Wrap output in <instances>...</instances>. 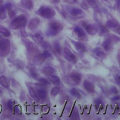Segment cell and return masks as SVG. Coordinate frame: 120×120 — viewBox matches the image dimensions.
<instances>
[{"mask_svg":"<svg viewBox=\"0 0 120 120\" xmlns=\"http://www.w3.org/2000/svg\"><path fill=\"white\" fill-rule=\"evenodd\" d=\"M38 12L40 16L47 19H52L55 15V11L52 8L45 6L41 7Z\"/></svg>","mask_w":120,"mask_h":120,"instance_id":"3957f363","label":"cell"},{"mask_svg":"<svg viewBox=\"0 0 120 120\" xmlns=\"http://www.w3.org/2000/svg\"><path fill=\"white\" fill-rule=\"evenodd\" d=\"M120 99V96H115L114 97H113L111 100L113 102H116L118 100H119Z\"/></svg>","mask_w":120,"mask_h":120,"instance_id":"f35d334b","label":"cell"},{"mask_svg":"<svg viewBox=\"0 0 120 120\" xmlns=\"http://www.w3.org/2000/svg\"><path fill=\"white\" fill-rule=\"evenodd\" d=\"M20 33H21V35H22V36L24 37V38H26V37H27L28 36V35L27 33V32L25 30H20Z\"/></svg>","mask_w":120,"mask_h":120,"instance_id":"8d00e7d4","label":"cell"},{"mask_svg":"<svg viewBox=\"0 0 120 120\" xmlns=\"http://www.w3.org/2000/svg\"><path fill=\"white\" fill-rule=\"evenodd\" d=\"M50 80L51 81V82L54 85H59L60 84V79L59 78V76H57V75H51L49 78Z\"/></svg>","mask_w":120,"mask_h":120,"instance_id":"2e32d148","label":"cell"},{"mask_svg":"<svg viewBox=\"0 0 120 120\" xmlns=\"http://www.w3.org/2000/svg\"><path fill=\"white\" fill-rule=\"evenodd\" d=\"M74 44L76 50L79 53H84L86 51V47L82 43L79 42H74Z\"/></svg>","mask_w":120,"mask_h":120,"instance_id":"30bf717a","label":"cell"},{"mask_svg":"<svg viewBox=\"0 0 120 120\" xmlns=\"http://www.w3.org/2000/svg\"><path fill=\"white\" fill-rule=\"evenodd\" d=\"M30 74H31V75L33 77V78H37L38 77V74L34 70H32L30 71Z\"/></svg>","mask_w":120,"mask_h":120,"instance_id":"74e56055","label":"cell"},{"mask_svg":"<svg viewBox=\"0 0 120 120\" xmlns=\"http://www.w3.org/2000/svg\"><path fill=\"white\" fill-rule=\"evenodd\" d=\"M110 91L113 93V94H117L118 93V90L117 89V88L115 86H112L110 88Z\"/></svg>","mask_w":120,"mask_h":120,"instance_id":"1f68e13d","label":"cell"},{"mask_svg":"<svg viewBox=\"0 0 120 120\" xmlns=\"http://www.w3.org/2000/svg\"><path fill=\"white\" fill-rule=\"evenodd\" d=\"M0 33L6 37H9L11 34V32L9 30L1 25H0Z\"/></svg>","mask_w":120,"mask_h":120,"instance_id":"9a60e30c","label":"cell"},{"mask_svg":"<svg viewBox=\"0 0 120 120\" xmlns=\"http://www.w3.org/2000/svg\"><path fill=\"white\" fill-rule=\"evenodd\" d=\"M88 3L90 5L91 7L93 8H95L97 6V3L95 0H87Z\"/></svg>","mask_w":120,"mask_h":120,"instance_id":"4dcf8cb0","label":"cell"},{"mask_svg":"<svg viewBox=\"0 0 120 120\" xmlns=\"http://www.w3.org/2000/svg\"><path fill=\"white\" fill-rule=\"evenodd\" d=\"M76 0H65V1L66 2L70 3V4H73V3H74L76 1Z\"/></svg>","mask_w":120,"mask_h":120,"instance_id":"ab89813d","label":"cell"},{"mask_svg":"<svg viewBox=\"0 0 120 120\" xmlns=\"http://www.w3.org/2000/svg\"><path fill=\"white\" fill-rule=\"evenodd\" d=\"M46 59V58L43 54H41L38 56L37 58V61L38 63L42 64L45 60Z\"/></svg>","mask_w":120,"mask_h":120,"instance_id":"d4e9b609","label":"cell"},{"mask_svg":"<svg viewBox=\"0 0 120 120\" xmlns=\"http://www.w3.org/2000/svg\"><path fill=\"white\" fill-rule=\"evenodd\" d=\"M43 72L45 75L48 76H51L54 74L55 70L51 67H47L43 69Z\"/></svg>","mask_w":120,"mask_h":120,"instance_id":"4fadbf2b","label":"cell"},{"mask_svg":"<svg viewBox=\"0 0 120 120\" xmlns=\"http://www.w3.org/2000/svg\"><path fill=\"white\" fill-rule=\"evenodd\" d=\"M60 88L58 87H53L52 89V90H51V94L53 96H56L60 92Z\"/></svg>","mask_w":120,"mask_h":120,"instance_id":"484cf974","label":"cell"},{"mask_svg":"<svg viewBox=\"0 0 120 120\" xmlns=\"http://www.w3.org/2000/svg\"><path fill=\"white\" fill-rule=\"evenodd\" d=\"M6 17V13L5 8L2 6L0 7V19H4Z\"/></svg>","mask_w":120,"mask_h":120,"instance_id":"cb8c5ba5","label":"cell"},{"mask_svg":"<svg viewBox=\"0 0 120 120\" xmlns=\"http://www.w3.org/2000/svg\"><path fill=\"white\" fill-rule=\"evenodd\" d=\"M73 114L72 116L71 119L74 120H79V115L78 113V111L76 109H74V110L73 112Z\"/></svg>","mask_w":120,"mask_h":120,"instance_id":"83f0119b","label":"cell"},{"mask_svg":"<svg viewBox=\"0 0 120 120\" xmlns=\"http://www.w3.org/2000/svg\"><path fill=\"white\" fill-rule=\"evenodd\" d=\"M68 81L72 84H78L81 81V75L76 73H73L69 75Z\"/></svg>","mask_w":120,"mask_h":120,"instance_id":"8992f818","label":"cell"},{"mask_svg":"<svg viewBox=\"0 0 120 120\" xmlns=\"http://www.w3.org/2000/svg\"><path fill=\"white\" fill-rule=\"evenodd\" d=\"M27 18L24 15H20L11 22V26L13 29L17 30L24 27L27 24Z\"/></svg>","mask_w":120,"mask_h":120,"instance_id":"7a4b0ae2","label":"cell"},{"mask_svg":"<svg viewBox=\"0 0 120 120\" xmlns=\"http://www.w3.org/2000/svg\"><path fill=\"white\" fill-rule=\"evenodd\" d=\"M53 48L55 51L59 53L60 54L61 52V47L60 45V43L58 41H55L53 43Z\"/></svg>","mask_w":120,"mask_h":120,"instance_id":"7402d4cb","label":"cell"},{"mask_svg":"<svg viewBox=\"0 0 120 120\" xmlns=\"http://www.w3.org/2000/svg\"><path fill=\"white\" fill-rule=\"evenodd\" d=\"M101 103V101L100 99H98L96 101V105L97 106V107L99 106V105Z\"/></svg>","mask_w":120,"mask_h":120,"instance_id":"60d3db41","label":"cell"},{"mask_svg":"<svg viewBox=\"0 0 120 120\" xmlns=\"http://www.w3.org/2000/svg\"><path fill=\"white\" fill-rule=\"evenodd\" d=\"M35 38L38 42H41L42 41V38L39 33H36L35 35Z\"/></svg>","mask_w":120,"mask_h":120,"instance_id":"d6a6232c","label":"cell"},{"mask_svg":"<svg viewBox=\"0 0 120 120\" xmlns=\"http://www.w3.org/2000/svg\"><path fill=\"white\" fill-rule=\"evenodd\" d=\"M14 111L17 113H19L21 112L20 107L18 105H16L14 107Z\"/></svg>","mask_w":120,"mask_h":120,"instance_id":"d590c367","label":"cell"},{"mask_svg":"<svg viewBox=\"0 0 120 120\" xmlns=\"http://www.w3.org/2000/svg\"><path fill=\"white\" fill-rule=\"evenodd\" d=\"M116 81L120 83V75H118L115 78Z\"/></svg>","mask_w":120,"mask_h":120,"instance_id":"b9f144b4","label":"cell"},{"mask_svg":"<svg viewBox=\"0 0 120 120\" xmlns=\"http://www.w3.org/2000/svg\"><path fill=\"white\" fill-rule=\"evenodd\" d=\"M8 106L9 109L11 110L13 109V101L12 100H10L8 103Z\"/></svg>","mask_w":120,"mask_h":120,"instance_id":"e575fe53","label":"cell"},{"mask_svg":"<svg viewBox=\"0 0 120 120\" xmlns=\"http://www.w3.org/2000/svg\"><path fill=\"white\" fill-rule=\"evenodd\" d=\"M42 54L45 56V57L46 58H49V57H50L51 56V53H50L49 51H48L47 50L43 52Z\"/></svg>","mask_w":120,"mask_h":120,"instance_id":"836d02e7","label":"cell"},{"mask_svg":"<svg viewBox=\"0 0 120 120\" xmlns=\"http://www.w3.org/2000/svg\"><path fill=\"white\" fill-rule=\"evenodd\" d=\"M22 4L28 9H31L33 6V3L30 0H22Z\"/></svg>","mask_w":120,"mask_h":120,"instance_id":"ac0fdd59","label":"cell"},{"mask_svg":"<svg viewBox=\"0 0 120 120\" xmlns=\"http://www.w3.org/2000/svg\"><path fill=\"white\" fill-rule=\"evenodd\" d=\"M1 93V90H0V94Z\"/></svg>","mask_w":120,"mask_h":120,"instance_id":"f6af8a7d","label":"cell"},{"mask_svg":"<svg viewBox=\"0 0 120 120\" xmlns=\"http://www.w3.org/2000/svg\"><path fill=\"white\" fill-rule=\"evenodd\" d=\"M10 50V42L8 39H0V55L5 57Z\"/></svg>","mask_w":120,"mask_h":120,"instance_id":"277c9868","label":"cell"},{"mask_svg":"<svg viewBox=\"0 0 120 120\" xmlns=\"http://www.w3.org/2000/svg\"><path fill=\"white\" fill-rule=\"evenodd\" d=\"M70 93L72 95L77 98H80L81 97V95L79 92L75 88H73L70 90Z\"/></svg>","mask_w":120,"mask_h":120,"instance_id":"603a6c76","label":"cell"},{"mask_svg":"<svg viewBox=\"0 0 120 120\" xmlns=\"http://www.w3.org/2000/svg\"><path fill=\"white\" fill-rule=\"evenodd\" d=\"M0 84L4 88H8L10 85L8 79L4 75H1L0 77Z\"/></svg>","mask_w":120,"mask_h":120,"instance_id":"7c38bea8","label":"cell"},{"mask_svg":"<svg viewBox=\"0 0 120 120\" xmlns=\"http://www.w3.org/2000/svg\"><path fill=\"white\" fill-rule=\"evenodd\" d=\"M117 32H118V33L119 35H120V28H119L117 30Z\"/></svg>","mask_w":120,"mask_h":120,"instance_id":"7bdbcfd3","label":"cell"},{"mask_svg":"<svg viewBox=\"0 0 120 120\" xmlns=\"http://www.w3.org/2000/svg\"><path fill=\"white\" fill-rule=\"evenodd\" d=\"M29 93L30 94V95L31 96V97L35 100H38V94L36 93V91L31 86H29Z\"/></svg>","mask_w":120,"mask_h":120,"instance_id":"44dd1931","label":"cell"},{"mask_svg":"<svg viewBox=\"0 0 120 120\" xmlns=\"http://www.w3.org/2000/svg\"><path fill=\"white\" fill-rule=\"evenodd\" d=\"M82 13V10L77 8H72L70 11V14L72 16H76L81 15Z\"/></svg>","mask_w":120,"mask_h":120,"instance_id":"d6986e66","label":"cell"},{"mask_svg":"<svg viewBox=\"0 0 120 120\" xmlns=\"http://www.w3.org/2000/svg\"><path fill=\"white\" fill-rule=\"evenodd\" d=\"M39 81L42 83L45 84V85H49L50 84V82L47 79L44 78V77H41V78H39Z\"/></svg>","mask_w":120,"mask_h":120,"instance_id":"f546056e","label":"cell"},{"mask_svg":"<svg viewBox=\"0 0 120 120\" xmlns=\"http://www.w3.org/2000/svg\"><path fill=\"white\" fill-rule=\"evenodd\" d=\"M7 10H8V15L10 19L13 18L15 16V13L12 9V8H8V9H7Z\"/></svg>","mask_w":120,"mask_h":120,"instance_id":"4316f807","label":"cell"},{"mask_svg":"<svg viewBox=\"0 0 120 120\" xmlns=\"http://www.w3.org/2000/svg\"><path fill=\"white\" fill-rule=\"evenodd\" d=\"M63 56L66 60L69 61H72L75 59V56L72 52L67 47L64 48Z\"/></svg>","mask_w":120,"mask_h":120,"instance_id":"52a82bcc","label":"cell"},{"mask_svg":"<svg viewBox=\"0 0 120 120\" xmlns=\"http://www.w3.org/2000/svg\"><path fill=\"white\" fill-rule=\"evenodd\" d=\"M104 49L106 51L109 50L112 46V41L110 38L106 39L102 45Z\"/></svg>","mask_w":120,"mask_h":120,"instance_id":"5bb4252c","label":"cell"},{"mask_svg":"<svg viewBox=\"0 0 120 120\" xmlns=\"http://www.w3.org/2000/svg\"><path fill=\"white\" fill-rule=\"evenodd\" d=\"M40 23V20L38 18L36 17L32 19L28 24V28L31 30L36 29Z\"/></svg>","mask_w":120,"mask_h":120,"instance_id":"ba28073f","label":"cell"},{"mask_svg":"<svg viewBox=\"0 0 120 120\" xmlns=\"http://www.w3.org/2000/svg\"><path fill=\"white\" fill-rule=\"evenodd\" d=\"M2 0H0V7L1 6L2 4Z\"/></svg>","mask_w":120,"mask_h":120,"instance_id":"ee69618b","label":"cell"},{"mask_svg":"<svg viewBox=\"0 0 120 120\" xmlns=\"http://www.w3.org/2000/svg\"><path fill=\"white\" fill-rule=\"evenodd\" d=\"M63 29L62 25L58 22L53 21L49 23L46 34L47 36H55L60 32Z\"/></svg>","mask_w":120,"mask_h":120,"instance_id":"6da1fadb","label":"cell"},{"mask_svg":"<svg viewBox=\"0 0 120 120\" xmlns=\"http://www.w3.org/2000/svg\"><path fill=\"white\" fill-rule=\"evenodd\" d=\"M106 25L108 28H113L117 27L119 25V24L117 22L114 20H109L107 21Z\"/></svg>","mask_w":120,"mask_h":120,"instance_id":"e0dca14e","label":"cell"},{"mask_svg":"<svg viewBox=\"0 0 120 120\" xmlns=\"http://www.w3.org/2000/svg\"><path fill=\"white\" fill-rule=\"evenodd\" d=\"M105 0V1H107V0Z\"/></svg>","mask_w":120,"mask_h":120,"instance_id":"bcb514c9","label":"cell"},{"mask_svg":"<svg viewBox=\"0 0 120 120\" xmlns=\"http://www.w3.org/2000/svg\"><path fill=\"white\" fill-rule=\"evenodd\" d=\"M83 85L84 89L89 92H93L95 91V86L91 82L85 80L83 81Z\"/></svg>","mask_w":120,"mask_h":120,"instance_id":"9c48e42d","label":"cell"},{"mask_svg":"<svg viewBox=\"0 0 120 120\" xmlns=\"http://www.w3.org/2000/svg\"><path fill=\"white\" fill-rule=\"evenodd\" d=\"M74 31L80 38H83L86 36L84 31L79 27H75L74 29Z\"/></svg>","mask_w":120,"mask_h":120,"instance_id":"8fae6325","label":"cell"},{"mask_svg":"<svg viewBox=\"0 0 120 120\" xmlns=\"http://www.w3.org/2000/svg\"><path fill=\"white\" fill-rule=\"evenodd\" d=\"M82 25L84 27L86 31L90 35H94L97 34L98 31L97 27L93 24H87L86 22H83Z\"/></svg>","mask_w":120,"mask_h":120,"instance_id":"5b68a950","label":"cell"},{"mask_svg":"<svg viewBox=\"0 0 120 120\" xmlns=\"http://www.w3.org/2000/svg\"><path fill=\"white\" fill-rule=\"evenodd\" d=\"M37 94H38V95L39 96V97L41 99L45 98L47 95V93L46 90L43 89H39L38 90Z\"/></svg>","mask_w":120,"mask_h":120,"instance_id":"ffe728a7","label":"cell"},{"mask_svg":"<svg viewBox=\"0 0 120 120\" xmlns=\"http://www.w3.org/2000/svg\"><path fill=\"white\" fill-rule=\"evenodd\" d=\"M96 55L99 58L103 59L105 56V53L101 51H98L96 52Z\"/></svg>","mask_w":120,"mask_h":120,"instance_id":"f1b7e54d","label":"cell"}]
</instances>
